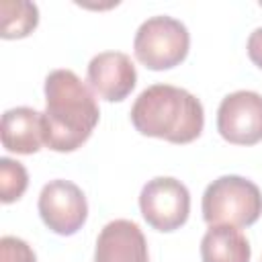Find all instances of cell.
I'll return each instance as SVG.
<instances>
[{
  "label": "cell",
  "mask_w": 262,
  "mask_h": 262,
  "mask_svg": "<svg viewBox=\"0 0 262 262\" xmlns=\"http://www.w3.org/2000/svg\"><path fill=\"white\" fill-rule=\"evenodd\" d=\"M88 82L100 98L119 102L127 98L135 88L137 72L127 53L102 51L88 63Z\"/></svg>",
  "instance_id": "cell-8"
},
{
  "label": "cell",
  "mask_w": 262,
  "mask_h": 262,
  "mask_svg": "<svg viewBox=\"0 0 262 262\" xmlns=\"http://www.w3.org/2000/svg\"><path fill=\"white\" fill-rule=\"evenodd\" d=\"M201 209L209 225L248 227L262 215V192L244 176H219L205 188Z\"/></svg>",
  "instance_id": "cell-3"
},
{
  "label": "cell",
  "mask_w": 262,
  "mask_h": 262,
  "mask_svg": "<svg viewBox=\"0 0 262 262\" xmlns=\"http://www.w3.org/2000/svg\"><path fill=\"white\" fill-rule=\"evenodd\" d=\"M190 45L184 23L174 16L158 14L143 20L133 39L135 57L149 70H170L178 66Z\"/></svg>",
  "instance_id": "cell-4"
},
{
  "label": "cell",
  "mask_w": 262,
  "mask_h": 262,
  "mask_svg": "<svg viewBox=\"0 0 262 262\" xmlns=\"http://www.w3.org/2000/svg\"><path fill=\"white\" fill-rule=\"evenodd\" d=\"M131 123L141 135L190 143L203 131L205 113L201 100L188 90L172 84H151L135 98Z\"/></svg>",
  "instance_id": "cell-2"
},
{
  "label": "cell",
  "mask_w": 262,
  "mask_h": 262,
  "mask_svg": "<svg viewBox=\"0 0 262 262\" xmlns=\"http://www.w3.org/2000/svg\"><path fill=\"white\" fill-rule=\"evenodd\" d=\"M39 23V8L27 0H2L0 2V35L2 39L27 37Z\"/></svg>",
  "instance_id": "cell-12"
},
{
  "label": "cell",
  "mask_w": 262,
  "mask_h": 262,
  "mask_svg": "<svg viewBox=\"0 0 262 262\" xmlns=\"http://www.w3.org/2000/svg\"><path fill=\"white\" fill-rule=\"evenodd\" d=\"M246 49H248L250 59L262 70V27H258V29H254V31L250 33Z\"/></svg>",
  "instance_id": "cell-15"
},
{
  "label": "cell",
  "mask_w": 262,
  "mask_h": 262,
  "mask_svg": "<svg viewBox=\"0 0 262 262\" xmlns=\"http://www.w3.org/2000/svg\"><path fill=\"white\" fill-rule=\"evenodd\" d=\"M2 145L14 154H35L43 141V113L31 106H14L4 111L0 123Z\"/></svg>",
  "instance_id": "cell-10"
},
{
  "label": "cell",
  "mask_w": 262,
  "mask_h": 262,
  "mask_svg": "<svg viewBox=\"0 0 262 262\" xmlns=\"http://www.w3.org/2000/svg\"><path fill=\"white\" fill-rule=\"evenodd\" d=\"M250 242L237 227L209 225L201 239L203 262H250Z\"/></svg>",
  "instance_id": "cell-11"
},
{
  "label": "cell",
  "mask_w": 262,
  "mask_h": 262,
  "mask_svg": "<svg viewBox=\"0 0 262 262\" xmlns=\"http://www.w3.org/2000/svg\"><path fill=\"white\" fill-rule=\"evenodd\" d=\"M37 209L43 223L57 235H74L88 217V203L82 188L61 178L41 188Z\"/></svg>",
  "instance_id": "cell-6"
},
{
  "label": "cell",
  "mask_w": 262,
  "mask_h": 262,
  "mask_svg": "<svg viewBox=\"0 0 262 262\" xmlns=\"http://www.w3.org/2000/svg\"><path fill=\"white\" fill-rule=\"evenodd\" d=\"M94 262H149L147 242L139 225L129 219L108 221L98 233Z\"/></svg>",
  "instance_id": "cell-9"
},
{
  "label": "cell",
  "mask_w": 262,
  "mask_h": 262,
  "mask_svg": "<svg viewBox=\"0 0 262 262\" xmlns=\"http://www.w3.org/2000/svg\"><path fill=\"white\" fill-rule=\"evenodd\" d=\"M0 262H37V256L25 239L4 235L0 239Z\"/></svg>",
  "instance_id": "cell-14"
},
{
  "label": "cell",
  "mask_w": 262,
  "mask_h": 262,
  "mask_svg": "<svg viewBox=\"0 0 262 262\" xmlns=\"http://www.w3.org/2000/svg\"><path fill=\"white\" fill-rule=\"evenodd\" d=\"M100 119L92 90L72 72L53 70L45 78L43 141L53 151L78 149Z\"/></svg>",
  "instance_id": "cell-1"
},
{
  "label": "cell",
  "mask_w": 262,
  "mask_h": 262,
  "mask_svg": "<svg viewBox=\"0 0 262 262\" xmlns=\"http://www.w3.org/2000/svg\"><path fill=\"white\" fill-rule=\"evenodd\" d=\"M217 131L225 141L235 145L262 141V94L254 90L227 94L217 108Z\"/></svg>",
  "instance_id": "cell-7"
},
{
  "label": "cell",
  "mask_w": 262,
  "mask_h": 262,
  "mask_svg": "<svg viewBox=\"0 0 262 262\" xmlns=\"http://www.w3.org/2000/svg\"><path fill=\"white\" fill-rule=\"evenodd\" d=\"M29 186L27 168L10 158H0V199L2 203H14L25 194Z\"/></svg>",
  "instance_id": "cell-13"
},
{
  "label": "cell",
  "mask_w": 262,
  "mask_h": 262,
  "mask_svg": "<svg viewBox=\"0 0 262 262\" xmlns=\"http://www.w3.org/2000/svg\"><path fill=\"white\" fill-rule=\"evenodd\" d=\"M139 209L147 225L158 231H174L182 227L190 213L188 188L172 176H156L147 180L139 194Z\"/></svg>",
  "instance_id": "cell-5"
}]
</instances>
